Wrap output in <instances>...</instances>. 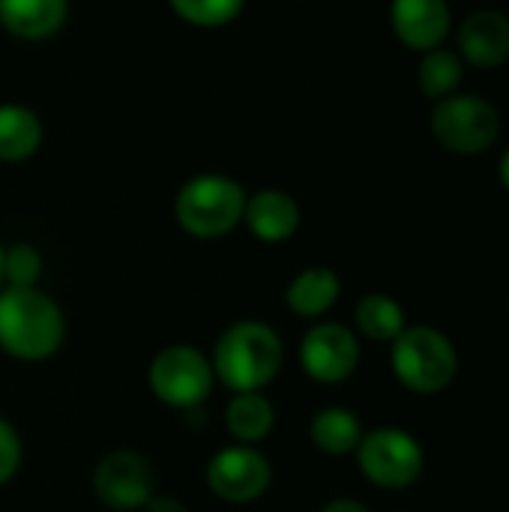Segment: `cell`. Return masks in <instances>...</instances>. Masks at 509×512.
<instances>
[{
  "label": "cell",
  "instance_id": "6da1fadb",
  "mask_svg": "<svg viewBox=\"0 0 509 512\" xmlns=\"http://www.w3.org/2000/svg\"><path fill=\"white\" fill-rule=\"evenodd\" d=\"M210 366L228 393H264L285 366V342L267 321L243 318L216 336Z\"/></svg>",
  "mask_w": 509,
  "mask_h": 512
},
{
  "label": "cell",
  "instance_id": "7a4b0ae2",
  "mask_svg": "<svg viewBox=\"0 0 509 512\" xmlns=\"http://www.w3.org/2000/svg\"><path fill=\"white\" fill-rule=\"evenodd\" d=\"M66 342L60 303L36 288H0V351L18 363H45Z\"/></svg>",
  "mask_w": 509,
  "mask_h": 512
},
{
  "label": "cell",
  "instance_id": "3957f363",
  "mask_svg": "<svg viewBox=\"0 0 509 512\" xmlns=\"http://www.w3.org/2000/svg\"><path fill=\"white\" fill-rule=\"evenodd\" d=\"M246 198L249 192L240 180L204 171L180 186L174 198V219L195 240H222L243 225Z\"/></svg>",
  "mask_w": 509,
  "mask_h": 512
},
{
  "label": "cell",
  "instance_id": "277c9868",
  "mask_svg": "<svg viewBox=\"0 0 509 512\" xmlns=\"http://www.w3.org/2000/svg\"><path fill=\"white\" fill-rule=\"evenodd\" d=\"M390 366L396 381L414 396H438L459 375V351L447 333L429 324L405 327L390 345Z\"/></svg>",
  "mask_w": 509,
  "mask_h": 512
},
{
  "label": "cell",
  "instance_id": "5b68a950",
  "mask_svg": "<svg viewBox=\"0 0 509 512\" xmlns=\"http://www.w3.org/2000/svg\"><path fill=\"white\" fill-rule=\"evenodd\" d=\"M147 387L165 408L198 411L216 390L210 354L186 342L159 348L147 366Z\"/></svg>",
  "mask_w": 509,
  "mask_h": 512
},
{
  "label": "cell",
  "instance_id": "8992f818",
  "mask_svg": "<svg viewBox=\"0 0 509 512\" xmlns=\"http://www.w3.org/2000/svg\"><path fill=\"white\" fill-rule=\"evenodd\" d=\"M354 456L360 474L384 492L411 489L426 468V453L420 441L399 426H378L372 432H363V441Z\"/></svg>",
  "mask_w": 509,
  "mask_h": 512
},
{
  "label": "cell",
  "instance_id": "52a82bcc",
  "mask_svg": "<svg viewBox=\"0 0 509 512\" xmlns=\"http://www.w3.org/2000/svg\"><path fill=\"white\" fill-rule=\"evenodd\" d=\"M432 135L456 156H480L501 138L498 108L474 93H453L432 108Z\"/></svg>",
  "mask_w": 509,
  "mask_h": 512
},
{
  "label": "cell",
  "instance_id": "ba28073f",
  "mask_svg": "<svg viewBox=\"0 0 509 512\" xmlns=\"http://www.w3.org/2000/svg\"><path fill=\"white\" fill-rule=\"evenodd\" d=\"M156 468L138 450H111L90 471L93 498L111 512H141L156 495Z\"/></svg>",
  "mask_w": 509,
  "mask_h": 512
},
{
  "label": "cell",
  "instance_id": "9c48e42d",
  "mask_svg": "<svg viewBox=\"0 0 509 512\" xmlns=\"http://www.w3.org/2000/svg\"><path fill=\"white\" fill-rule=\"evenodd\" d=\"M204 480L210 495L231 507L255 504L273 486V462L261 453V447L228 444L210 456Z\"/></svg>",
  "mask_w": 509,
  "mask_h": 512
},
{
  "label": "cell",
  "instance_id": "30bf717a",
  "mask_svg": "<svg viewBox=\"0 0 509 512\" xmlns=\"http://www.w3.org/2000/svg\"><path fill=\"white\" fill-rule=\"evenodd\" d=\"M360 357V336L354 333V327L339 321H315L303 333L297 348L303 375L324 387H336L354 378V372L360 369Z\"/></svg>",
  "mask_w": 509,
  "mask_h": 512
},
{
  "label": "cell",
  "instance_id": "8fae6325",
  "mask_svg": "<svg viewBox=\"0 0 509 512\" xmlns=\"http://www.w3.org/2000/svg\"><path fill=\"white\" fill-rule=\"evenodd\" d=\"M390 24L405 48L426 54L447 42L453 30V9L447 0H393Z\"/></svg>",
  "mask_w": 509,
  "mask_h": 512
},
{
  "label": "cell",
  "instance_id": "7c38bea8",
  "mask_svg": "<svg viewBox=\"0 0 509 512\" xmlns=\"http://www.w3.org/2000/svg\"><path fill=\"white\" fill-rule=\"evenodd\" d=\"M459 57L477 69H498L509 60V15L477 9L459 27Z\"/></svg>",
  "mask_w": 509,
  "mask_h": 512
},
{
  "label": "cell",
  "instance_id": "4fadbf2b",
  "mask_svg": "<svg viewBox=\"0 0 509 512\" xmlns=\"http://www.w3.org/2000/svg\"><path fill=\"white\" fill-rule=\"evenodd\" d=\"M300 222V204L285 189H258L246 198L243 225L261 243H288L300 231Z\"/></svg>",
  "mask_w": 509,
  "mask_h": 512
},
{
  "label": "cell",
  "instance_id": "5bb4252c",
  "mask_svg": "<svg viewBox=\"0 0 509 512\" xmlns=\"http://www.w3.org/2000/svg\"><path fill=\"white\" fill-rule=\"evenodd\" d=\"M69 0H0V27L21 42H45L63 30Z\"/></svg>",
  "mask_w": 509,
  "mask_h": 512
},
{
  "label": "cell",
  "instance_id": "9a60e30c",
  "mask_svg": "<svg viewBox=\"0 0 509 512\" xmlns=\"http://www.w3.org/2000/svg\"><path fill=\"white\" fill-rule=\"evenodd\" d=\"M342 297V279L333 267H306L285 288V306L306 321H321Z\"/></svg>",
  "mask_w": 509,
  "mask_h": 512
},
{
  "label": "cell",
  "instance_id": "2e32d148",
  "mask_svg": "<svg viewBox=\"0 0 509 512\" xmlns=\"http://www.w3.org/2000/svg\"><path fill=\"white\" fill-rule=\"evenodd\" d=\"M42 138H45L42 120L30 105H21V102L0 105V162L3 165H21L33 159L42 147Z\"/></svg>",
  "mask_w": 509,
  "mask_h": 512
},
{
  "label": "cell",
  "instance_id": "e0dca14e",
  "mask_svg": "<svg viewBox=\"0 0 509 512\" xmlns=\"http://www.w3.org/2000/svg\"><path fill=\"white\" fill-rule=\"evenodd\" d=\"M225 429L234 444L261 447L276 429V408L264 393H231L225 405Z\"/></svg>",
  "mask_w": 509,
  "mask_h": 512
},
{
  "label": "cell",
  "instance_id": "ac0fdd59",
  "mask_svg": "<svg viewBox=\"0 0 509 512\" xmlns=\"http://www.w3.org/2000/svg\"><path fill=\"white\" fill-rule=\"evenodd\" d=\"M363 423L351 408L327 405L309 420V441L324 456H354L363 441Z\"/></svg>",
  "mask_w": 509,
  "mask_h": 512
},
{
  "label": "cell",
  "instance_id": "d6986e66",
  "mask_svg": "<svg viewBox=\"0 0 509 512\" xmlns=\"http://www.w3.org/2000/svg\"><path fill=\"white\" fill-rule=\"evenodd\" d=\"M405 327H408L405 306L384 291L363 294L354 306V333L369 339V342L393 345Z\"/></svg>",
  "mask_w": 509,
  "mask_h": 512
},
{
  "label": "cell",
  "instance_id": "ffe728a7",
  "mask_svg": "<svg viewBox=\"0 0 509 512\" xmlns=\"http://www.w3.org/2000/svg\"><path fill=\"white\" fill-rule=\"evenodd\" d=\"M462 78H465V60L459 57V51H450L441 45V48H432L420 57L417 81L429 99L441 102V99L459 93Z\"/></svg>",
  "mask_w": 509,
  "mask_h": 512
},
{
  "label": "cell",
  "instance_id": "44dd1931",
  "mask_svg": "<svg viewBox=\"0 0 509 512\" xmlns=\"http://www.w3.org/2000/svg\"><path fill=\"white\" fill-rule=\"evenodd\" d=\"M168 6L183 24L216 30L237 21L240 12L246 9V0H168Z\"/></svg>",
  "mask_w": 509,
  "mask_h": 512
},
{
  "label": "cell",
  "instance_id": "7402d4cb",
  "mask_svg": "<svg viewBox=\"0 0 509 512\" xmlns=\"http://www.w3.org/2000/svg\"><path fill=\"white\" fill-rule=\"evenodd\" d=\"M45 273V258L33 243L3 246V288H36Z\"/></svg>",
  "mask_w": 509,
  "mask_h": 512
},
{
  "label": "cell",
  "instance_id": "603a6c76",
  "mask_svg": "<svg viewBox=\"0 0 509 512\" xmlns=\"http://www.w3.org/2000/svg\"><path fill=\"white\" fill-rule=\"evenodd\" d=\"M21 462H24V444H21V435L18 429L12 426V420H6L0 414V489L6 483H12V477L21 471Z\"/></svg>",
  "mask_w": 509,
  "mask_h": 512
},
{
  "label": "cell",
  "instance_id": "cb8c5ba5",
  "mask_svg": "<svg viewBox=\"0 0 509 512\" xmlns=\"http://www.w3.org/2000/svg\"><path fill=\"white\" fill-rule=\"evenodd\" d=\"M141 512H189V507L180 501V498H174V495H153L147 504H144V510Z\"/></svg>",
  "mask_w": 509,
  "mask_h": 512
},
{
  "label": "cell",
  "instance_id": "d4e9b609",
  "mask_svg": "<svg viewBox=\"0 0 509 512\" xmlns=\"http://www.w3.org/2000/svg\"><path fill=\"white\" fill-rule=\"evenodd\" d=\"M318 512H372L363 501H357V498H333V501H327L324 507Z\"/></svg>",
  "mask_w": 509,
  "mask_h": 512
},
{
  "label": "cell",
  "instance_id": "484cf974",
  "mask_svg": "<svg viewBox=\"0 0 509 512\" xmlns=\"http://www.w3.org/2000/svg\"><path fill=\"white\" fill-rule=\"evenodd\" d=\"M498 174H501V183H504V189H507V192H509V147H507V150H504V156H501Z\"/></svg>",
  "mask_w": 509,
  "mask_h": 512
},
{
  "label": "cell",
  "instance_id": "4316f807",
  "mask_svg": "<svg viewBox=\"0 0 509 512\" xmlns=\"http://www.w3.org/2000/svg\"><path fill=\"white\" fill-rule=\"evenodd\" d=\"M0 288H3V246H0Z\"/></svg>",
  "mask_w": 509,
  "mask_h": 512
}]
</instances>
